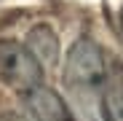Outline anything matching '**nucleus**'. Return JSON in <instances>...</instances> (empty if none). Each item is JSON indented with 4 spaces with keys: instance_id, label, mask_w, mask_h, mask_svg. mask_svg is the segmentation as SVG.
<instances>
[{
    "instance_id": "nucleus-4",
    "label": "nucleus",
    "mask_w": 123,
    "mask_h": 121,
    "mask_svg": "<svg viewBox=\"0 0 123 121\" xmlns=\"http://www.w3.org/2000/svg\"><path fill=\"white\" fill-rule=\"evenodd\" d=\"M102 116L105 121H123V70H115L102 81Z\"/></svg>"
},
{
    "instance_id": "nucleus-3",
    "label": "nucleus",
    "mask_w": 123,
    "mask_h": 121,
    "mask_svg": "<svg viewBox=\"0 0 123 121\" xmlns=\"http://www.w3.org/2000/svg\"><path fill=\"white\" fill-rule=\"evenodd\" d=\"M30 97V110L37 121H72L67 105L62 102V97L51 89H35L27 94Z\"/></svg>"
},
{
    "instance_id": "nucleus-1",
    "label": "nucleus",
    "mask_w": 123,
    "mask_h": 121,
    "mask_svg": "<svg viewBox=\"0 0 123 121\" xmlns=\"http://www.w3.org/2000/svg\"><path fill=\"white\" fill-rule=\"evenodd\" d=\"M43 67L40 59L16 40H0V81L11 89L30 94L40 86Z\"/></svg>"
},
{
    "instance_id": "nucleus-5",
    "label": "nucleus",
    "mask_w": 123,
    "mask_h": 121,
    "mask_svg": "<svg viewBox=\"0 0 123 121\" xmlns=\"http://www.w3.org/2000/svg\"><path fill=\"white\" fill-rule=\"evenodd\" d=\"M56 49H59V40L48 27H35L30 32V51L37 59H46V62H54L56 59Z\"/></svg>"
},
{
    "instance_id": "nucleus-6",
    "label": "nucleus",
    "mask_w": 123,
    "mask_h": 121,
    "mask_svg": "<svg viewBox=\"0 0 123 121\" xmlns=\"http://www.w3.org/2000/svg\"><path fill=\"white\" fill-rule=\"evenodd\" d=\"M120 27H123V8H120Z\"/></svg>"
},
{
    "instance_id": "nucleus-2",
    "label": "nucleus",
    "mask_w": 123,
    "mask_h": 121,
    "mask_svg": "<svg viewBox=\"0 0 123 121\" xmlns=\"http://www.w3.org/2000/svg\"><path fill=\"white\" fill-rule=\"evenodd\" d=\"M67 84L72 89H86L96 86L105 81V59H102V49L94 40L83 38L70 49L67 54Z\"/></svg>"
}]
</instances>
